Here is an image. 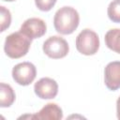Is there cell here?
<instances>
[{"label": "cell", "instance_id": "30bf717a", "mask_svg": "<svg viewBox=\"0 0 120 120\" xmlns=\"http://www.w3.org/2000/svg\"><path fill=\"white\" fill-rule=\"evenodd\" d=\"M15 100V93L9 84L0 83V106L2 108L9 107Z\"/></svg>", "mask_w": 120, "mask_h": 120}, {"label": "cell", "instance_id": "2e32d148", "mask_svg": "<svg viewBox=\"0 0 120 120\" xmlns=\"http://www.w3.org/2000/svg\"><path fill=\"white\" fill-rule=\"evenodd\" d=\"M4 1H8V2H11V1H14V0H4Z\"/></svg>", "mask_w": 120, "mask_h": 120}, {"label": "cell", "instance_id": "9c48e42d", "mask_svg": "<svg viewBox=\"0 0 120 120\" xmlns=\"http://www.w3.org/2000/svg\"><path fill=\"white\" fill-rule=\"evenodd\" d=\"M32 118L38 120H59L63 118V112L57 104L48 103L38 113L33 114Z\"/></svg>", "mask_w": 120, "mask_h": 120}, {"label": "cell", "instance_id": "8992f818", "mask_svg": "<svg viewBox=\"0 0 120 120\" xmlns=\"http://www.w3.org/2000/svg\"><path fill=\"white\" fill-rule=\"evenodd\" d=\"M36 95L42 99H51L56 97L58 93L57 82L51 78L45 77L38 80L34 85Z\"/></svg>", "mask_w": 120, "mask_h": 120}, {"label": "cell", "instance_id": "7a4b0ae2", "mask_svg": "<svg viewBox=\"0 0 120 120\" xmlns=\"http://www.w3.org/2000/svg\"><path fill=\"white\" fill-rule=\"evenodd\" d=\"M32 39L26 35L19 32H14L8 35L5 40L4 50L6 54L13 59L24 56L30 48Z\"/></svg>", "mask_w": 120, "mask_h": 120}, {"label": "cell", "instance_id": "ba28073f", "mask_svg": "<svg viewBox=\"0 0 120 120\" xmlns=\"http://www.w3.org/2000/svg\"><path fill=\"white\" fill-rule=\"evenodd\" d=\"M104 81L108 89L115 91L120 88V61L110 62L104 69Z\"/></svg>", "mask_w": 120, "mask_h": 120}, {"label": "cell", "instance_id": "52a82bcc", "mask_svg": "<svg viewBox=\"0 0 120 120\" xmlns=\"http://www.w3.org/2000/svg\"><path fill=\"white\" fill-rule=\"evenodd\" d=\"M46 30L47 26L45 22L39 18H30L25 20L20 29L22 33L26 35L31 39L42 37L46 33Z\"/></svg>", "mask_w": 120, "mask_h": 120}, {"label": "cell", "instance_id": "5bb4252c", "mask_svg": "<svg viewBox=\"0 0 120 120\" xmlns=\"http://www.w3.org/2000/svg\"><path fill=\"white\" fill-rule=\"evenodd\" d=\"M57 0H35L37 8L41 11H49L55 5Z\"/></svg>", "mask_w": 120, "mask_h": 120}, {"label": "cell", "instance_id": "7c38bea8", "mask_svg": "<svg viewBox=\"0 0 120 120\" xmlns=\"http://www.w3.org/2000/svg\"><path fill=\"white\" fill-rule=\"evenodd\" d=\"M108 17L113 22H120V0H112L108 7Z\"/></svg>", "mask_w": 120, "mask_h": 120}, {"label": "cell", "instance_id": "3957f363", "mask_svg": "<svg viewBox=\"0 0 120 120\" xmlns=\"http://www.w3.org/2000/svg\"><path fill=\"white\" fill-rule=\"evenodd\" d=\"M76 48L82 54H95L99 48V38L98 34L91 29H83L76 38Z\"/></svg>", "mask_w": 120, "mask_h": 120}, {"label": "cell", "instance_id": "6da1fadb", "mask_svg": "<svg viewBox=\"0 0 120 120\" xmlns=\"http://www.w3.org/2000/svg\"><path fill=\"white\" fill-rule=\"evenodd\" d=\"M80 22L78 11L71 7L60 8L54 14L53 25L55 30L62 35H69L73 33Z\"/></svg>", "mask_w": 120, "mask_h": 120}, {"label": "cell", "instance_id": "8fae6325", "mask_svg": "<svg viewBox=\"0 0 120 120\" xmlns=\"http://www.w3.org/2000/svg\"><path fill=\"white\" fill-rule=\"evenodd\" d=\"M105 43L109 49L120 53V29L114 28L109 30L105 35Z\"/></svg>", "mask_w": 120, "mask_h": 120}, {"label": "cell", "instance_id": "5b68a950", "mask_svg": "<svg viewBox=\"0 0 120 120\" xmlns=\"http://www.w3.org/2000/svg\"><path fill=\"white\" fill-rule=\"evenodd\" d=\"M36 67L30 62H22L14 66L12 68V77L20 85H28L36 78Z\"/></svg>", "mask_w": 120, "mask_h": 120}, {"label": "cell", "instance_id": "4fadbf2b", "mask_svg": "<svg viewBox=\"0 0 120 120\" xmlns=\"http://www.w3.org/2000/svg\"><path fill=\"white\" fill-rule=\"evenodd\" d=\"M0 10H1V32H3L9 27L11 22V15L9 10L3 6L0 7Z\"/></svg>", "mask_w": 120, "mask_h": 120}, {"label": "cell", "instance_id": "277c9868", "mask_svg": "<svg viewBox=\"0 0 120 120\" xmlns=\"http://www.w3.org/2000/svg\"><path fill=\"white\" fill-rule=\"evenodd\" d=\"M42 49L46 55L53 59L65 57L69 51L67 40L58 36H52L47 38L43 43Z\"/></svg>", "mask_w": 120, "mask_h": 120}, {"label": "cell", "instance_id": "9a60e30c", "mask_svg": "<svg viewBox=\"0 0 120 120\" xmlns=\"http://www.w3.org/2000/svg\"><path fill=\"white\" fill-rule=\"evenodd\" d=\"M116 114H117V118L120 119V97L116 101Z\"/></svg>", "mask_w": 120, "mask_h": 120}]
</instances>
